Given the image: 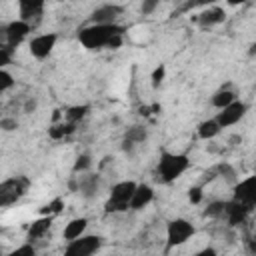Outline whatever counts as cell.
<instances>
[{"label": "cell", "mask_w": 256, "mask_h": 256, "mask_svg": "<svg viewBox=\"0 0 256 256\" xmlns=\"http://www.w3.org/2000/svg\"><path fill=\"white\" fill-rule=\"evenodd\" d=\"M146 138H148V130H146V126H142V124H134V126L126 128V132H124V138H122V150H124L126 154H134V148H136L138 144L146 142Z\"/></svg>", "instance_id": "cell-13"}, {"label": "cell", "mask_w": 256, "mask_h": 256, "mask_svg": "<svg viewBox=\"0 0 256 256\" xmlns=\"http://www.w3.org/2000/svg\"><path fill=\"white\" fill-rule=\"evenodd\" d=\"M160 2L162 0H142L140 2V14L142 16H150L152 12H156V8H158Z\"/></svg>", "instance_id": "cell-32"}, {"label": "cell", "mask_w": 256, "mask_h": 256, "mask_svg": "<svg viewBox=\"0 0 256 256\" xmlns=\"http://www.w3.org/2000/svg\"><path fill=\"white\" fill-rule=\"evenodd\" d=\"M88 112H90V104H74L64 110V120L78 124L80 120H84L88 116Z\"/></svg>", "instance_id": "cell-22"}, {"label": "cell", "mask_w": 256, "mask_h": 256, "mask_svg": "<svg viewBox=\"0 0 256 256\" xmlns=\"http://www.w3.org/2000/svg\"><path fill=\"white\" fill-rule=\"evenodd\" d=\"M226 214V200H212L204 208V216L208 218H224Z\"/></svg>", "instance_id": "cell-25"}, {"label": "cell", "mask_w": 256, "mask_h": 256, "mask_svg": "<svg viewBox=\"0 0 256 256\" xmlns=\"http://www.w3.org/2000/svg\"><path fill=\"white\" fill-rule=\"evenodd\" d=\"M214 254H216V250H214V248H204V250L196 252V256H214Z\"/></svg>", "instance_id": "cell-37"}, {"label": "cell", "mask_w": 256, "mask_h": 256, "mask_svg": "<svg viewBox=\"0 0 256 256\" xmlns=\"http://www.w3.org/2000/svg\"><path fill=\"white\" fill-rule=\"evenodd\" d=\"M218 0H190V2H186L184 6H182V10L186 12V10H190V8H194V6H214Z\"/></svg>", "instance_id": "cell-35"}, {"label": "cell", "mask_w": 256, "mask_h": 256, "mask_svg": "<svg viewBox=\"0 0 256 256\" xmlns=\"http://www.w3.org/2000/svg\"><path fill=\"white\" fill-rule=\"evenodd\" d=\"M188 166H190L188 154H174V152L162 150L158 164H156V176L160 182L170 184V182L178 180L188 170Z\"/></svg>", "instance_id": "cell-2"}, {"label": "cell", "mask_w": 256, "mask_h": 256, "mask_svg": "<svg viewBox=\"0 0 256 256\" xmlns=\"http://www.w3.org/2000/svg\"><path fill=\"white\" fill-rule=\"evenodd\" d=\"M154 200V188L150 184H138L134 190V196L130 200V210H142Z\"/></svg>", "instance_id": "cell-17"}, {"label": "cell", "mask_w": 256, "mask_h": 256, "mask_svg": "<svg viewBox=\"0 0 256 256\" xmlns=\"http://www.w3.org/2000/svg\"><path fill=\"white\" fill-rule=\"evenodd\" d=\"M124 34V26L120 24H86L78 30V42L88 50H108V44L114 36Z\"/></svg>", "instance_id": "cell-1"}, {"label": "cell", "mask_w": 256, "mask_h": 256, "mask_svg": "<svg viewBox=\"0 0 256 256\" xmlns=\"http://www.w3.org/2000/svg\"><path fill=\"white\" fill-rule=\"evenodd\" d=\"M78 178V194L86 200H92L100 194V186H102V180H100V174H94V172H82Z\"/></svg>", "instance_id": "cell-12"}, {"label": "cell", "mask_w": 256, "mask_h": 256, "mask_svg": "<svg viewBox=\"0 0 256 256\" xmlns=\"http://www.w3.org/2000/svg\"><path fill=\"white\" fill-rule=\"evenodd\" d=\"M56 42H58V34H56V32L38 34V36H34V38L30 40L28 50H30V54H32L36 60H44V58H48V56L52 54Z\"/></svg>", "instance_id": "cell-9"}, {"label": "cell", "mask_w": 256, "mask_h": 256, "mask_svg": "<svg viewBox=\"0 0 256 256\" xmlns=\"http://www.w3.org/2000/svg\"><path fill=\"white\" fill-rule=\"evenodd\" d=\"M202 198H204L202 186H192V188L188 190V200H190V204H200Z\"/></svg>", "instance_id": "cell-34"}, {"label": "cell", "mask_w": 256, "mask_h": 256, "mask_svg": "<svg viewBox=\"0 0 256 256\" xmlns=\"http://www.w3.org/2000/svg\"><path fill=\"white\" fill-rule=\"evenodd\" d=\"M52 220L54 216H48V214H42L38 220H34L30 226H28V234H26V240L28 242H34V240H40L48 234V230L52 228Z\"/></svg>", "instance_id": "cell-18"}, {"label": "cell", "mask_w": 256, "mask_h": 256, "mask_svg": "<svg viewBox=\"0 0 256 256\" xmlns=\"http://www.w3.org/2000/svg\"><path fill=\"white\" fill-rule=\"evenodd\" d=\"M164 76H166V64H158L154 70H152V74H150V80H152V86L154 88H158L160 84H162V80H164Z\"/></svg>", "instance_id": "cell-30"}, {"label": "cell", "mask_w": 256, "mask_h": 256, "mask_svg": "<svg viewBox=\"0 0 256 256\" xmlns=\"http://www.w3.org/2000/svg\"><path fill=\"white\" fill-rule=\"evenodd\" d=\"M250 210H252L250 206H246V204H242V202H238V200L232 198L230 202H226V214H224V218H226L228 226H238V224H244L246 222Z\"/></svg>", "instance_id": "cell-15"}, {"label": "cell", "mask_w": 256, "mask_h": 256, "mask_svg": "<svg viewBox=\"0 0 256 256\" xmlns=\"http://www.w3.org/2000/svg\"><path fill=\"white\" fill-rule=\"evenodd\" d=\"M196 234V228L190 220L186 218H174L166 224V252L176 248V246H182L186 244L192 236Z\"/></svg>", "instance_id": "cell-4"}, {"label": "cell", "mask_w": 256, "mask_h": 256, "mask_svg": "<svg viewBox=\"0 0 256 256\" xmlns=\"http://www.w3.org/2000/svg\"><path fill=\"white\" fill-rule=\"evenodd\" d=\"M14 52H16L14 46H10V44H0V68H6V66L12 62Z\"/></svg>", "instance_id": "cell-27"}, {"label": "cell", "mask_w": 256, "mask_h": 256, "mask_svg": "<svg viewBox=\"0 0 256 256\" xmlns=\"http://www.w3.org/2000/svg\"><path fill=\"white\" fill-rule=\"evenodd\" d=\"M220 132H222V126L218 124L216 118H208V120H202L198 124V138H202V140H212Z\"/></svg>", "instance_id": "cell-21"}, {"label": "cell", "mask_w": 256, "mask_h": 256, "mask_svg": "<svg viewBox=\"0 0 256 256\" xmlns=\"http://www.w3.org/2000/svg\"><path fill=\"white\" fill-rule=\"evenodd\" d=\"M136 182L134 180H122V182H116L112 188H110V196L104 204V212L106 214H116V212H126L130 210V200L134 196V190H136Z\"/></svg>", "instance_id": "cell-3"}, {"label": "cell", "mask_w": 256, "mask_h": 256, "mask_svg": "<svg viewBox=\"0 0 256 256\" xmlns=\"http://www.w3.org/2000/svg\"><path fill=\"white\" fill-rule=\"evenodd\" d=\"M90 166H92L90 154H80V156H76V162H74V166H72V172H74V174H82V172H88Z\"/></svg>", "instance_id": "cell-26"}, {"label": "cell", "mask_w": 256, "mask_h": 256, "mask_svg": "<svg viewBox=\"0 0 256 256\" xmlns=\"http://www.w3.org/2000/svg\"><path fill=\"white\" fill-rule=\"evenodd\" d=\"M0 32H2V42L0 44H10V46L18 48L24 42V38L32 32V24L22 20V18H16L8 24H2Z\"/></svg>", "instance_id": "cell-7"}, {"label": "cell", "mask_w": 256, "mask_h": 256, "mask_svg": "<svg viewBox=\"0 0 256 256\" xmlns=\"http://www.w3.org/2000/svg\"><path fill=\"white\" fill-rule=\"evenodd\" d=\"M246 0H226V4L228 6H240V4H244Z\"/></svg>", "instance_id": "cell-38"}, {"label": "cell", "mask_w": 256, "mask_h": 256, "mask_svg": "<svg viewBox=\"0 0 256 256\" xmlns=\"http://www.w3.org/2000/svg\"><path fill=\"white\" fill-rule=\"evenodd\" d=\"M30 186V180L26 176H12V178H6L2 184H0V206L2 208H8L12 204H16L28 190Z\"/></svg>", "instance_id": "cell-5"}, {"label": "cell", "mask_w": 256, "mask_h": 256, "mask_svg": "<svg viewBox=\"0 0 256 256\" xmlns=\"http://www.w3.org/2000/svg\"><path fill=\"white\" fill-rule=\"evenodd\" d=\"M124 12V6L122 4H114V2H108V4H100L96 6L90 16H88V24H114Z\"/></svg>", "instance_id": "cell-8"}, {"label": "cell", "mask_w": 256, "mask_h": 256, "mask_svg": "<svg viewBox=\"0 0 256 256\" xmlns=\"http://www.w3.org/2000/svg\"><path fill=\"white\" fill-rule=\"evenodd\" d=\"M86 228H88V220L86 218H72L66 226H64V230H62V238L66 240V242H70V240H76V238H80L84 232H86Z\"/></svg>", "instance_id": "cell-19"}, {"label": "cell", "mask_w": 256, "mask_h": 256, "mask_svg": "<svg viewBox=\"0 0 256 256\" xmlns=\"http://www.w3.org/2000/svg\"><path fill=\"white\" fill-rule=\"evenodd\" d=\"M104 240L98 234H82L76 240H70L64 248L66 256H90L94 252H98L102 248Z\"/></svg>", "instance_id": "cell-6"}, {"label": "cell", "mask_w": 256, "mask_h": 256, "mask_svg": "<svg viewBox=\"0 0 256 256\" xmlns=\"http://www.w3.org/2000/svg\"><path fill=\"white\" fill-rule=\"evenodd\" d=\"M10 256H36V248H34L32 242H26V244L14 248V250L10 252Z\"/></svg>", "instance_id": "cell-31"}, {"label": "cell", "mask_w": 256, "mask_h": 256, "mask_svg": "<svg viewBox=\"0 0 256 256\" xmlns=\"http://www.w3.org/2000/svg\"><path fill=\"white\" fill-rule=\"evenodd\" d=\"M246 112H248V104L242 102V100H234L232 104L224 106V108L216 114V120H218V124H220L222 128H230V126L238 124V122L246 116Z\"/></svg>", "instance_id": "cell-10"}, {"label": "cell", "mask_w": 256, "mask_h": 256, "mask_svg": "<svg viewBox=\"0 0 256 256\" xmlns=\"http://www.w3.org/2000/svg\"><path fill=\"white\" fill-rule=\"evenodd\" d=\"M224 20H226V12H224V8H220V6H208V8H204V10L196 16V22H198V26H200L202 30L212 28V26H218V24H222Z\"/></svg>", "instance_id": "cell-16"}, {"label": "cell", "mask_w": 256, "mask_h": 256, "mask_svg": "<svg viewBox=\"0 0 256 256\" xmlns=\"http://www.w3.org/2000/svg\"><path fill=\"white\" fill-rule=\"evenodd\" d=\"M232 198L254 208L256 206V176H248V178L238 180L232 186Z\"/></svg>", "instance_id": "cell-11"}, {"label": "cell", "mask_w": 256, "mask_h": 256, "mask_svg": "<svg viewBox=\"0 0 256 256\" xmlns=\"http://www.w3.org/2000/svg\"><path fill=\"white\" fill-rule=\"evenodd\" d=\"M0 128H2L4 132H14V130L18 128V120L12 118V116H2V118H0Z\"/></svg>", "instance_id": "cell-33"}, {"label": "cell", "mask_w": 256, "mask_h": 256, "mask_svg": "<svg viewBox=\"0 0 256 256\" xmlns=\"http://www.w3.org/2000/svg\"><path fill=\"white\" fill-rule=\"evenodd\" d=\"M74 130H76V124L66 120V122H60V124H52V126L48 128V136H50L52 140H60V138L72 134Z\"/></svg>", "instance_id": "cell-23"}, {"label": "cell", "mask_w": 256, "mask_h": 256, "mask_svg": "<svg viewBox=\"0 0 256 256\" xmlns=\"http://www.w3.org/2000/svg\"><path fill=\"white\" fill-rule=\"evenodd\" d=\"M36 106H38V100H36V98H28V100L24 102V108H22V110H24L26 114H32V112L36 110Z\"/></svg>", "instance_id": "cell-36"}, {"label": "cell", "mask_w": 256, "mask_h": 256, "mask_svg": "<svg viewBox=\"0 0 256 256\" xmlns=\"http://www.w3.org/2000/svg\"><path fill=\"white\" fill-rule=\"evenodd\" d=\"M234 100H238V98H236V92L226 84V86H222L220 90H216V92L212 94V100H210V102H212V106H214V108L222 110L224 106L232 104Z\"/></svg>", "instance_id": "cell-20"}, {"label": "cell", "mask_w": 256, "mask_h": 256, "mask_svg": "<svg viewBox=\"0 0 256 256\" xmlns=\"http://www.w3.org/2000/svg\"><path fill=\"white\" fill-rule=\"evenodd\" d=\"M248 54H250V56H254V54H256V40L252 42V46H250V50H248Z\"/></svg>", "instance_id": "cell-39"}, {"label": "cell", "mask_w": 256, "mask_h": 256, "mask_svg": "<svg viewBox=\"0 0 256 256\" xmlns=\"http://www.w3.org/2000/svg\"><path fill=\"white\" fill-rule=\"evenodd\" d=\"M64 208V202H62V198H54L50 204H46L42 210H40V214H48V216H56L60 210Z\"/></svg>", "instance_id": "cell-29"}, {"label": "cell", "mask_w": 256, "mask_h": 256, "mask_svg": "<svg viewBox=\"0 0 256 256\" xmlns=\"http://www.w3.org/2000/svg\"><path fill=\"white\" fill-rule=\"evenodd\" d=\"M46 0H18V16L30 24L38 22L44 14Z\"/></svg>", "instance_id": "cell-14"}, {"label": "cell", "mask_w": 256, "mask_h": 256, "mask_svg": "<svg viewBox=\"0 0 256 256\" xmlns=\"http://www.w3.org/2000/svg\"><path fill=\"white\" fill-rule=\"evenodd\" d=\"M16 84V80H14V76L6 70V68H0V94H4V92H8L12 86Z\"/></svg>", "instance_id": "cell-28"}, {"label": "cell", "mask_w": 256, "mask_h": 256, "mask_svg": "<svg viewBox=\"0 0 256 256\" xmlns=\"http://www.w3.org/2000/svg\"><path fill=\"white\" fill-rule=\"evenodd\" d=\"M214 170H216V176L224 178V180H226V182H230L232 186L238 182V174H236V170H234L228 162H220V164H216V166H214Z\"/></svg>", "instance_id": "cell-24"}, {"label": "cell", "mask_w": 256, "mask_h": 256, "mask_svg": "<svg viewBox=\"0 0 256 256\" xmlns=\"http://www.w3.org/2000/svg\"><path fill=\"white\" fill-rule=\"evenodd\" d=\"M164 2H170V0H164Z\"/></svg>", "instance_id": "cell-40"}]
</instances>
